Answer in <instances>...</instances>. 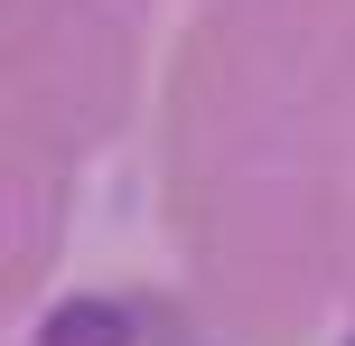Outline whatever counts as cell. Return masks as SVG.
Returning a JSON list of instances; mask_svg holds the SVG:
<instances>
[{
  "instance_id": "6da1fadb",
  "label": "cell",
  "mask_w": 355,
  "mask_h": 346,
  "mask_svg": "<svg viewBox=\"0 0 355 346\" xmlns=\"http://www.w3.org/2000/svg\"><path fill=\"white\" fill-rule=\"evenodd\" d=\"M37 346H131V318L112 300H66V309L37 328Z\"/></svg>"
}]
</instances>
